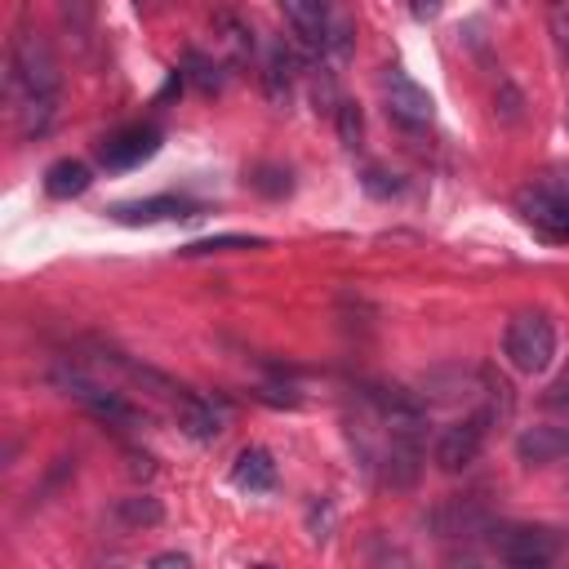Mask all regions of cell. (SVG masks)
Listing matches in <instances>:
<instances>
[{"label": "cell", "mask_w": 569, "mask_h": 569, "mask_svg": "<svg viewBox=\"0 0 569 569\" xmlns=\"http://www.w3.org/2000/svg\"><path fill=\"white\" fill-rule=\"evenodd\" d=\"M520 107H525V102H520V93H516L511 84H502V102H498L493 111H498L507 124H516V120H520Z\"/></svg>", "instance_id": "26"}, {"label": "cell", "mask_w": 569, "mask_h": 569, "mask_svg": "<svg viewBox=\"0 0 569 569\" xmlns=\"http://www.w3.org/2000/svg\"><path fill=\"white\" fill-rule=\"evenodd\" d=\"M333 124H338V142H342L347 151H360V142H365V111H360L351 98H338Z\"/></svg>", "instance_id": "21"}, {"label": "cell", "mask_w": 569, "mask_h": 569, "mask_svg": "<svg viewBox=\"0 0 569 569\" xmlns=\"http://www.w3.org/2000/svg\"><path fill=\"white\" fill-rule=\"evenodd\" d=\"M542 405H547V409H560V413H569V373H565V378H556V382L547 387Z\"/></svg>", "instance_id": "25"}, {"label": "cell", "mask_w": 569, "mask_h": 569, "mask_svg": "<svg viewBox=\"0 0 569 569\" xmlns=\"http://www.w3.org/2000/svg\"><path fill=\"white\" fill-rule=\"evenodd\" d=\"M200 200L191 196H178V191H164V196H142V200H120L107 209L111 222L120 227H156V222H182V218H200Z\"/></svg>", "instance_id": "7"}, {"label": "cell", "mask_w": 569, "mask_h": 569, "mask_svg": "<svg viewBox=\"0 0 569 569\" xmlns=\"http://www.w3.org/2000/svg\"><path fill=\"white\" fill-rule=\"evenodd\" d=\"M382 471L391 485L409 489L422 471V431H387V453H382Z\"/></svg>", "instance_id": "11"}, {"label": "cell", "mask_w": 569, "mask_h": 569, "mask_svg": "<svg viewBox=\"0 0 569 569\" xmlns=\"http://www.w3.org/2000/svg\"><path fill=\"white\" fill-rule=\"evenodd\" d=\"M378 89H382V107H387V116H391L400 129L418 133V129H427V124L436 120V102H431V93H427L418 80H409L400 67H387V71L378 76Z\"/></svg>", "instance_id": "5"}, {"label": "cell", "mask_w": 569, "mask_h": 569, "mask_svg": "<svg viewBox=\"0 0 569 569\" xmlns=\"http://www.w3.org/2000/svg\"><path fill=\"white\" fill-rule=\"evenodd\" d=\"M89 182H93L89 164H84V160H71V156H67V160H53V164L44 169V196H53V200L84 196Z\"/></svg>", "instance_id": "17"}, {"label": "cell", "mask_w": 569, "mask_h": 569, "mask_svg": "<svg viewBox=\"0 0 569 569\" xmlns=\"http://www.w3.org/2000/svg\"><path fill=\"white\" fill-rule=\"evenodd\" d=\"M284 22L293 27L298 44L307 53H325V40H329V27H333V9L320 4V0H289L284 4Z\"/></svg>", "instance_id": "10"}, {"label": "cell", "mask_w": 569, "mask_h": 569, "mask_svg": "<svg viewBox=\"0 0 569 569\" xmlns=\"http://www.w3.org/2000/svg\"><path fill=\"white\" fill-rule=\"evenodd\" d=\"M160 129L156 124H124L116 133H107L98 142V164L107 173H124V169H138L142 160H151L160 151Z\"/></svg>", "instance_id": "8"}, {"label": "cell", "mask_w": 569, "mask_h": 569, "mask_svg": "<svg viewBox=\"0 0 569 569\" xmlns=\"http://www.w3.org/2000/svg\"><path fill=\"white\" fill-rule=\"evenodd\" d=\"M489 547L502 556V565H556L569 533L556 525H493Z\"/></svg>", "instance_id": "2"}, {"label": "cell", "mask_w": 569, "mask_h": 569, "mask_svg": "<svg viewBox=\"0 0 569 569\" xmlns=\"http://www.w3.org/2000/svg\"><path fill=\"white\" fill-rule=\"evenodd\" d=\"M293 76H298V58L284 40H276L267 49V62H262V89L271 102H289V89H293Z\"/></svg>", "instance_id": "16"}, {"label": "cell", "mask_w": 569, "mask_h": 569, "mask_svg": "<svg viewBox=\"0 0 569 569\" xmlns=\"http://www.w3.org/2000/svg\"><path fill=\"white\" fill-rule=\"evenodd\" d=\"M502 356L520 373H542L551 365V356H556V325L542 311L511 316L507 320V333H502Z\"/></svg>", "instance_id": "4"}, {"label": "cell", "mask_w": 569, "mask_h": 569, "mask_svg": "<svg viewBox=\"0 0 569 569\" xmlns=\"http://www.w3.org/2000/svg\"><path fill=\"white\" fill-rule=\"evenodd\" d=\"M489 409H476V413H467V418H458V422H449L440 436H436V467L440 471H462V467H471L476 458H480V449H485V431H489Z\"/></svg>", "instance_id": "6"}, {"label": "cell", "mask_w": 569, "mask_h": 569, "mask_svg": "<svg viewBox=\"0 0 569 569\" xmlns=\"http://www.w3.org/2000/svg\"><path fill=\"white\" fill-rule=\"evenodd\" d=\"M182 76H187L200 93H218V89H222V67H218L209 53H200V49H187V58H182Z\"/></svg>", "instance_id": "20"}, {"label": "cell", "mask_w": 569, "mask_h": 569, "mask_svg": "<svg viewBox=\"0 0 569 569\" xmlns=\"http://www.w3.org/2000/svg\"><path fill=\"white\" fill-rule=\"evenodd\" d=\"M360 187H365L369 196H378V200H387V196H396V191H400L396 173H387V169H365V173H360Z\"/></svg>", "instance_id": "24"}, {"label": "cell", "mask_w": 569, "mask_h": 569, "mask_svg": "<svg viewBox=\"0 0 569 569\" xmlns=\"http://www.w3.org/2000/svg\"><path fill=\"white\" fill-rule=\"evenodd\" d=\"M9 80L22 89L27 102H53L58 93V62L36 31H18L9 44Z\"/></svg>", "instance_id": "1"}, {"label": "cell", "mask_w": 569, "mask_h": 569, "mask_svg": "<svg viewBox=\"0 0 569 569\" xmlns=\"http://www.w3.org/2000/svg\"><path fill=\"white\" fill-rule=\"evenodd\" d=\"M62 387H67V396H76L93 418H102V422H111V427H142V422H147L142 409H133L124 396H116V391H107V387H98V382H89V378H80V373H67Z\"/></svg>", "instance_id": "9"}, {"label": "cell", "mask_w": 569, "mask_h": 569, "mask_svg": "<svg viewBox=\"0 0 569 569\" xmlns=\"http://www.w3.org/2000/svg\"><path fill=\"white\" fill-rule=\"evenodd\" d=\"M244 182H249L258 196H267V200H280V196H289V191H293V173H289L284 164H271V160L249 164Z\"/></svg>", "instance_id": "19"}, {"label": "cell", "mask_w": 569, "mask_h": 569, "mask_svg": "<svg viewBox=\"0 0 569 569\" xmlns=\"http://www.w3.org/2000/svg\"><path fill=\"white\" fill-rule=\"evenodd\" d=\"M147 569H191V560L182 551H160V556H151Z\"/></svg>", "instance_id": "27"}, {"label": "cell", "mask_w": 569, "mask_h": 569, "mask_svg": "<svg viewBox=\"0 0 569 569\" xmlns=\"http://www.w3.org/2000/svg\"><path fill=\"white\" fill-rule=\"evenodd\" d=\"M262 244H267L262 236L227 231V236H204V240H191V244H182L178 253H182V258H204V253H240V249H262Z\"/></svg>", "instance_id": "18"}, {"label": "cell", "mask_w": 569, "mask_h": 569, "mask_svg": "<svg viewBox=\"0 0 569 569\" xmlns=\"http://www.w3.org/2000/svg\"><path fill=\"white\" fill-rule=\"evenodd\" d=\"M516 453L529 467H551L569 458V427H525L516 436Z\"/></svg>", "instance_id": "12"}, {"label": "cell", "mask_w": 569, "mask_h": 569, "mask_svg": "<svg viewBox=\"0 0 569 569\" xmlns=\"http://www.w3.org/2000/svg\"><path fill=\"white\" fill-rule=\"evenodd\" d=\"M173 405H178V427H182L191 440H213V436L222 431V413H218L204 396H196V391L182 387V396H178Z\"/></svg>", "instance_id": "14"}, {"label": "cell", "mask_w": 569, "mask_h": 569, "mask_svg": "<svg viewBox=\"0 0 569 569\" xmlns=\"http://www.w3.org/2000/svg\"><path fill=\"white\" fill-rule=\"evenodd\" d=\"M565 120H569V111H565Z\"/></svg>", "instance_id": "30"}, {"label": "cell", "mask_w": 569, "mask_h": 569, "mask_svg": "<svg viewBox=\"0 0 569 569\" xmlns=\"http://www.w3.org/2000/svg\"><path fill=\"white\" fill-rule=\"evenodd\" d=\"M547 27H551V40H556V53H560V62L569 67V4H551V13H547Z\"/></svg>", "instance_id": "23"}, {"label": "cell", "mask_w": 569, "mask_h": 569, "mask_svg": "<svg viewBox=\"0 0 569 569\" xmlns=\"http://www.w3.org/2000/svg\"><path fill=\"white\" fill-rule=\"evenodd\" d=\"M431 525L440 529V538H462V533L493 529V525H489V516H485V507H480V502H471V498H453V502H445V507L431 516Z\"/></svg>", "instance_id": "15"}, {"label": "cell", "mask_w": 569, "mask_h": 569, "mask_svg": "<svg viewBox=\"0 0 569 569\" xmlns=\"http://www.w3.org/2000/svg\"><path fill=\"white\" fill-rule=\"evenodd\" d=\"M467 569H480V565H467ZM507 569H551V565H507Z\"/></svg>", "instance_id": "28"}, {"label": "cell", "mask_w": 569, "mask_h": 569, "mask_svg": "<svg viewBox=\"0 0 569 569\" xmlns=\"http://www.w3.org/2000/svg\"><path fill=\"white\" fill-rule=\"evenodd\" d=\"M231 485H236V489H249V493L276 489V458H271L262 445L240 449L236 462H231Z\"/></svg>", "instance_id": "13"}, {"label": "cell", "mask_w": 569, "mask_h": 569, "mask_svg": "<svg viewBox=\"0 0 569 569\" xmlns=\"http://www.w3.org/2000/svg\"><path fill=\"white\" fill-rule=\"evenodd\" d=\"M258 569H271V565H258Z\"/></svg>", "instance_id": "29"}, {"label": "cell", "mask_w": 569, "mask_h": 569, "mask_svg": "<svg viewBox=\"0 0 569 569\" xmlns=\"http://www.w3.org/2000/svg\"><path fill=\"white\" fill-rule=\"evenodd\" d=\"M516 213H520L533 231H542V236H551V240H569V173L525 182V187L516 191Z\"/></svg>", "instance_id": "3"}, {"label": "cell", "mask_w": 569, "mask_h": 569, "mask_svg": "<svg viewBox=\"0 0 569 569\" xmlns=\"http://www.w3.org/2000/svg\"><path fill=\"white\" fill-rule=\"evenodd\" d=\"M116 516H120L124 525H160V520H164V507H160L156 498L138 493V498H120Z\"/></svg>", "instance_id": "22"}]
</instances>
